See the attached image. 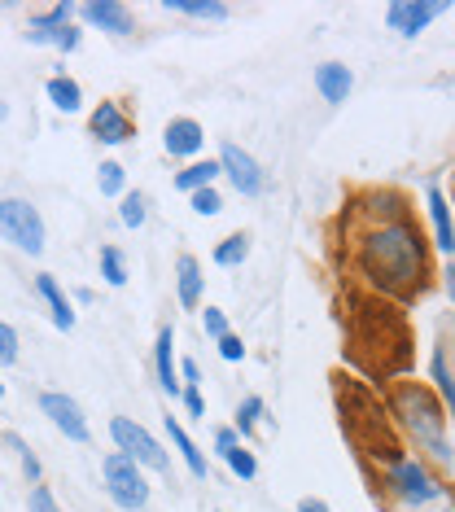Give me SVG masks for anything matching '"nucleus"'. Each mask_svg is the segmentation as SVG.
Here are the masks:
<instances>
[{
	"label": "nucleus",
	"mask_w": 455,
	"mask_h": 512,
	"mask_svg": "<svg viewBox=\"0 0 455 512\" xmlns=\"http://www.w3.org/2000/svg\"><path fill=\"white\" fill-rule=\"evenodd\" d=\"M79 18H84L88 27H101L105 36H114V40H127L136 31L132 9L119 5V0H88V5H79Z\"/></svg>",
	"instance_id": "nucleus-12"
},
{
	"label": "nucleus",
	"mask_w": 455,
	"mask_h": 512,
	"mask_svg": "<svg viewBox=\"0 0 455 512\" xmlns=\"http://www.w3.org/2000/svg\"><path fill=\"white\" fill-rule=\"evenodd\" d=\"M101 276L110 289H123L127 285V259L119 246H101Z\"/></svg>",
	"instance_id": "nucleus-28"
},
{
	"label": "nucleus",
	"mask_w": 455,
	"mask_h": 512,
	"mask_svg": "<svg viewBox=\"0 0 455 512\" xmlns=\"http://www.w3.org/2000/svg\"><path fill=\"white\" fill-rule=\"evenodd\" d=\"M298 512H329V504H324V499H315V495H302L298 499Z\"/></svg>",
	"instance_id": "nucleus-39"
},
{
	"label": "nucleus",
	"mask_w": 455,
	"mask_h": 512,
	"mask_svg": "<svg viewBox=\"0 0 455 512\" xmlns=\"http://www.w3.org/2000/svg\"><path fill=\"white\" fill-rule=\"evenodd\" d=\"M75 14H79V5H70V0H57L44 14H31L27 44H53L57 53H75L84 44V31L75 27Z\"/></svg>",
	"instance_id": "nucleus-5"
},
{
	"label": "nucleus",
	"mask_w": 455,
	"mask_h": 512,
	"mask_svg": "<svg viewBox=\"0 0 455 512\" xmlns=\"http://www.w3.org/2000/svg\"><path fill=\"white\" fill-rule=\"evenodd\" d=\"M97 189H101V197H119V202H123V197L127 193H132V189H127V171H123V162H101V167H97Z\"/></svg>",
	"instance_id": "nucleus-26"
},
{
	"label": "nucleus",
	"mask_w": 455,
	"mask_h": 512,
	"mask_svg": "<svg viewBox=\"0 0 455 512\" xmlns=\"http://www.w3.org/2000/svg\"><path fill=\"white\" fill-rule=\"evenodd\" d=\"M158 9H167V14H184V18H202V22H228L232 9L224 0H162Z\"/></svg>",
	"instance_id": "nucleus-20"
},
{
	"label": "nucleus",
	"mask_w": 455,
	"mask_h": 512,
	"mask_svg": "<svg viewBox=\"0 0 455 512\" xmlns=\"http://www.w3.org/2000/svg\"><path fill=\"white\" fill-rule=\"evenodd\" d=\"M447 9L451 5H442V0H394V5L385 9V22H390V31H399L403 40H416L420 31H425L429 22H438Z\"/></svg>",
	"instance_id": "nucleus-10"
},
{
	"label": "nucleus",
	"mask_w": 455,
	"mask_h": 512,
	"mask_svg": "<svg viewBox=\"0 0 455 512\" xmlns=\"http://www.w3.org/2000/svg\"><path fill=\"white\" fill-rule=\"evenodd\" d=\"M381 491L394 499V504L403 508H425V504H438V499H447V482L434 473V464H429L425 456H394L381 464Z\"/></svg>",
	"instance_id": "nucleus-3"
},
{
	"label": "nucleus",
	"mask_w": 455,
	"mask_h": 512,
	"mask_svg": "<svg viewBox=\"0 0 455 512\" xmlns=\"http://www.w3.org/2000/svg\"><path fill=\"white\" fill-rule=\"evenodd\" d=\"M5 447L18 456V464H22V473H27V482L31 486H40V477H44V469H40V456L31 451V442L22 438V434H14V429H5Z\"/></svg>",
	"instance_id": "nucleus-25"
},
{
	"label": "nucleus",
	"mask_w": 455,
	"mask_h": 512,
	"mask_svg": "<svg viewBox=\"0 0 455 512\" xmlns=\"http://www.w3.org/2000/svg\"><path fill=\"white\" fill-rule=\"evenodd\" d=\"M451 189H455V184H451Z\"/></svg>",
	"instance_id": "nucleus-42"
},
{
	"label": "nucleus",
	"mask_w": 455,
	"mask_h": 512,
	"mask_svg": "<svg viewBox=\"0 0 455 512\" xmlns=\"http://www.w3.org/2000/svg\"><path fill=\"white\" fill-rule=\"evenodd\" d=\"M167 438L175 442V451H180V460L184 464H189V473L197 477V482H206V456H202V451H197V442L189 438V434H184V425L180 421H171V416H167Z\"/></svg>",
	"instance_id": "nucleus-23"
},
{
	"label": "nucleus",
	"mask_w": 455,
	"mask_h": 512,
	"mask_svg": "<svg viewBox=\"0 0 455 512\" xmlns=\"http://www.w3.org/2000/svg\"><path fill=\"white\" fill-rule=\"evenodd\" d=\"M162 149H167L171 158H197L206 149V127L189 119V114H180V119H171L162 127Z\"/></svg>",
	"instance_id": "nucleus-13"
},
{
	"label": "nucleus",
	"mask_w": 455,
	"mask_h": 512,
	"mask_svg": "<svg viewBox=\"0 0 455 512\" xmlns=\"http://www.w3.org/2000/svg\"><path fill=\"white\" fill-rule=\"evenodd\" d=\"M35 294L44 298V307H49V316H53L57 329H62V333L75 329V307H70V298L62 294V285H57V276H49V272H40V276H35Z\"/></svg>",
	"instance_id": "nucleus-18"
},
{
	"label": "nucleus",
	"mask_w": 455,
	"mask_h": 512,
	"mask_svg": "<svg viewBox=\"0 0 455 512\" xmlns=\"http://www.w3.org/2000/svg\"><path fill=\"white\" fill-rule=\"evenodd\" d=\"M228 469L241 477V482H254V477H259V460H254V451L250 447H237L228 456Z\"/></svg>",
	"instance_id": "nucleus-31"
},
{
	"label": "nucleus",
	"mask_w": 455,
	"mask_h": 512,
	"mask_svg": "<svg viewBox=\"0 0 455 512\" xmlns=\"http://www.w3.org/2000/svg\"><path fill=\"white\" fill-rule=\"evenodd\" d=\"M202 263L193 259V254H180L175 259V298H180L184 311H197L202 307Z\"/></svg>",
	"instance_id": "nucleus-16"
},
{
	"label": "nucleus",
	"mask_w": 455,
	"mask_h": 512,
	"mask_svg": "<svg viewBox=\"0 0 455 512\" xmlns=\"http://www.w3.org/2000/svg\"><path fill=\"white\" fill-rule=\"evenodd\" d=\"M442 346H451V351H447V355H451V364H455V329H451V342H442Z\"/></svg>",
	"instance_id": "nucleus-41"
},
{
	"label": "nucleus",
	"mask_w": 455,
	"mask_h": 512,
	"mask_svg": "<svg viewBox=\"0 0 455 512\" xmlns=\"http://www.w3.org/2000/svg\"><path fill=\"white\" fill-rule=\"evenodd\" d=\"M180 377H184V386H202V368L193 359H180Z\"/></svg>",
	"instance_id": "nucleus-38"
},
{
	"label": "nucleus",
	"mask_w": 455,
	"mask_h": 512,
	"mask_svg": "<svg viewBox=\"0 0 455 512\" xmlns=\"http://www.w3.org/2000/svg\"><path fill=\"white\" fill-rule=\"evenodd\" d=\"M0 232H5V241H14L22 254H31V259H40L44 254V215L35 211L31 202H22V197H5L0 202Z\"/></svg>",
	"instance_id": "nucleus-6"
},
{
	"label": "nucleus",
	"mask_w": 455,
	"mask_h": 512,
	"mask_svg": "<svg viewBox=\"0 0 455 512\" xmlns=\"http://www.w3.org/2000/svg\"><path fill=\"white\" fill-rule=\"evenodd\" d=\"M18 329H14V324H0V364H5V368H14L18 364Z\"/></svg>",
	"instance_id": "nucleus-32"
},
{
	"label": "nucleus",
	"mask_w": 455,
	"mask_h": 512,
	"mask_svg": "<svg viewBox=\"0 0 455 512\" xmlns=\"http://www.w3.org/2000/svg\"><path fill=\"white\" fill-rule=\"evenodd\" d=\"M154 377L162 394H171V399H180L184 386H180V364H175V329L171 324H162L158 329V342H154Z\"/></svg>",
	"instance_id": "nucleus-14"
},
{
	"label": "nucleus",
	"mask_w": 455,
	"mask_h": 512,
	"mask_svg": "<svg viewBox=\"0 0 455 512\" xmlns=\"http://www.w3.org/2000/svg\"><path fill=\"white\" fill-rule=\"evenodd\" d=\"M425 206H429V224H434V246L438 254H455V219H451V202L447 193L438 189V184H429L425 189Z\"/></svg>",
	"instance_id": "nucleus-15"
},
{
	"label": "nucleus",
	"mask_w": 455,
	"mask_h": 512,
	"mask_svg": "<svg viewBox=\"0 0 455 512\" xmlns=\"http://www.w3.org/2000/svg\"><path fill=\"white\" fill-rule=\"evenodd\" d=\"M40 412L49 416V425L57 429V434H66L70 442H79V447H88V442H92V429H88L84 407L70 399V394H62V390H44V394H40Z\"/></svg>",
	"instance_id": "nucleus-8"
},
{
	"label": "nucleus",
	"mask_w": 455,
	"mask_h": 512,
	"mask_svg": "<svg viewBox=\"0 0 455 512\" xmlns=\"http://www.w3.org/2000/svg\"><path fill=\"white\" fill-rule=\"evenodd\" d=\"M315 92H320L329 106H342L350 92H355V75H350L342 62H320L315 66Z\"/></svg>",
	"instance_id": "nucleus-17"
},
{
	"label": "nucleus",
	"mask_w": 455,
	"mask_h": 512,
	"mask_svg": "<svg viewBox=\"0 0 455 512\" xmlns=\"http://www.w3.org/2000/svg\"><path fill=\"white\" fill-rule=\"evenodd\" d=\"M88 132L97 136L101 145H110V149H119L127 145L136 136V123H132V114L123 110V101H114V97H105L97 110L88 114Z\"/></svg>",
	"instance_id": "nucleus-11"
},
{
	"label": "nucleus",
	"mask_w": 455,
	"mask_h": 512,
	"mask_svg": "<svg viewBox=\"0 0 455 512\" xmlns=\"http://www.w3.org/2000/svg\"><path fill=\"white\" fill-rule=\"evenodd\" d=\"M385 412H390L394 429H399L407 442H416V451H425L429 464L451 469L455 451L447 442V407H442L434 386L412 381V377L390 381V386H385Z\"/></svg>",
	"instance_id": "nucleus-2"
},
{
	"label": "nucleus",
	"mask_w": 455,
	"mask_h": 512,
	"mask_svg": "<svg viewBox=\"0 0 455 512\" xmlns=\"http://www.w3.org/2000/svg\"><path fill=\"white\" fill-rule=\"evenodd\" d=\"M429 377H434V390H438L442 407H447V412L455 416V364H451L447 346H438L434 359H429Z\"/></svg>",
	"instance_id": "nucleus-22"
},
{
	"label": "nucleus",
	"mask_w": 455,
	"mask_h": 512,
	"mask_svg": "<svg viewBox=\"0 0 455 512\" xmlns=\"http://www.w3.org/2000/svg\"><path fill=\"white\" fill-rule=\"evenodd\" d=\"M224 176V167H219V158H206V162H189V167L175 176V189L180 193H197V189H215V180Z\"/></svg>",
	"instance_id": "nucleus-21"
},
{
	"label": "nucleus",
	"mask_w": 455,
	"mask_h": 512,
	"mask_svg": "<svg viewBox=\"0 0 455 512\" xmlns=\"http://www.w3.org/2000/svg\"><path fill=\"white\" fill-rule=\"evenodd\" d=\"M210 259H215V267H241L245 259H250V237H245V232H232V237H224L215 246V254H210Z\"/></svg>",
	"instance_id": "nucleus-24"
},
{
	"label": "nucleus",
	"mask_w": 455,
	"mask_h": 512,
	"mask_svg": "<svg viewBox=\"0 0 455 512\" xmlns=\"http://www.w3.org/2000/svg\"><path fill=\"white\" fill-rule=\"evenodd\" d=\"M110 438L114 447L123 451V456H132L140 469H154V473H171V456L158 447V438L149 434L140 421H132V416H114L110 421Z\"/></svg>",
	"instance_id": "nucleus-7"
},
{
	"label": "nucleus",
	"mask_w": 455,
	"mask_h": 512,
	"mask_svg": "<svg viewBox=\"0 0 455 512\" xmlns=\"http://www.w3.org/2000/svg\"><path fill=\"white\" fill-rule=\"evenodd\" d=\"M442 276H447V294H451V302H455V263H447V272H442Z\"/></svg>",
	"instance_id": "nucleus-40"
},
{
	"label": "nucleus",
	"mask_w": 455,
	"mask_h": 512,
	"mask_svg": "<svg viewBox=\"0 0 455 512\" xmlns=\"http://www.w3.org/2000/svg\"><path fill=\"white\" fill-rule=\"evenodd\" d=\"M189 206H193V215L215 219L219 211H224V197H219V189H197V193L189 197Z\"/></svg>",
	"instance_id": "nucleus-30"
},
{
	"label": "nucleus",
	"mask_w": 455,
	"mask_h": 512,
	"mask_svg": "<svg viewBox=\"0 0 455 512\" xmlns=\"http://www.w3.org/2000/svg\"><path fill=\"white\" fill-rule=\"evenodd\" d=\"M44 97H49L53 110H62V114H79V110H84V88H79V79H70L66 71L49 75V84H44Z\"/></svg>",
	"instance_id": "nucleus-19"
},
{
	"label": "nucleus",
	"mask_w": 455,
	"mask_h": 512,
	"mask_svg": "<svg viewBox=\"0 0 455 512\" xmlns=\"http://www.w3.org/2000/svg\"><path fill=\"white\" fill-rule=\"evenodd\" d=\"M202 333H206V337H215V342H224V337L232 333L224 311H219V307H206V311H202Z\"/></svg>",
	"instance_id": "nucleus-34"
},
{
	"label": "nucleus",
	"mask_w": 455,
	"mask_h": 512,
	"mask_svg": "<svg viewBox=\"0 0 455 512\" xmlns=\"http://www.w3.org/2000/svg\"><path fill=\"white\" fill-rule=\"evenodd\" d=\"M219 167H224V176L232 180V189H237L241 197H259L267 193V171L259 167V158L250 154V149H241V145H224L219 149Z\"/></svg>",
	"instance_id": "nucleus-9"
},
{
	"label": "nucleus",
	"mask_w": 455,
	"mask_h": 512,
	"mask_svg": "<svg viewBox=\"0 0 455 512\" xmlns=\"http://www.w3.org/2000/svg\"><path fill=\"white\" fill-rule=\"evenodd\" d=\"M101 477H105V495L114 499L123 512H145L149 508V482H145V469L123 456V451H110L101 460Z\"/></svg>",
	"instance_id": "nucleus-4"
},
{
	"label": "nucleus",
	"mask_w": 455,
	"mask_h": 512,
	"mask_svg": "<svg viewBox=\"0 0 455 512\" xmlns=\"http://www.w3.org/2000/svg\"><path fill=\"white\" fill-rule=\"evenodd\" d=\"M219 359H228V364H241V359H245V342L237 333H228L224 342H219Z\"/></svg>",
	"instance_id": "nucleus-37"
},
{
	"label": "nucleus",
	"mask_w": 455,
	"mask_h": 512,
	"mask_svg": "<svg viewBox=\"0 0 455 512\" xmlns=\"http://www.w3.org/2000/svg\"><path fill=\"white\" fill-rule=\"evenodd\" d=\"M350 263H355V276L372 294L399 302L420 298L434 281V254H429V241L412 215L381 219V224L355 232Z\"/></svg>",
	"instance_id": "nucleus-1"
},
{
	"label": "nucleus",
	"mask_w": 455,
	"mask_h": 512,
	"mask_svg": "<svg viewBox=\"0 0 455 512\" xmlns=\"http://www.w3.org/2000/svg\"><path fill=\"white\" fill-rule=\"evenodd\" d=\"M180 403H184V412H189L193 421H206V399H202V386H184Z\"/></svg>",
	"instance_id": "nucleus-36"
},
{
	"label": "nucleus",
	"mask_w": 455,
	"mask_h": 512,
	"mask_svg": "<svg viewBox=\"0 0 455 512\" xmlns=\"http://www.w3.org/2000/svg\"><path fill=\"white\" fill-rule=\"evenodd\" d=\"M263 416H267V403L259 399V394H245L241 407H237V429H241V438H245V442H250L254 434H259Z\"/></svg>",
	"instance_id": "nucleus-27"
},
{
	"label": "nucleus",
	"mask_w": 455,
	"mask_h": 512,
	"mask_svg": "<svg viewBox=\"0 0 455 512\" xmlns=\"http://www.w3.org/2000/svg\"><path fill=\"white\" fill-rule=\"evenodd\" d=\"M145 219H149V202H145V193H127L123 202H119V224L123 228H145Z\"/></svg>",
	"instance_id": "nucleus-29"
},
{
	"label": "nucleus",
	"mask_w": 455,
	"mask_h": 512,
	"mask_svg": "<svg viewBox=\"0 0 455 512\" xmlns=\"http://www.w3.org/2000/svg\"><path fill=\"white\" fill-rule=\"evenodd\" d=\"M27 508L31 512H62V504H57V499H53V491H49V486H31V495H27Z\"/></svg>",
	"instance_id": "nucleus-35"
},
{
	"label": "nucleus",
	"mask_w": 455,
	"mask_h": 512,
	"mask_svg": "<svg viewBox=\"0 0 455 512\" xmlns=\"http://www.w3.org/2000/svg\"><path fill=\"white\" fill-rule=\"evenodd\" d=\"M237 447H245V438H241V429H237V425L215 429V456H219V460H228Z\"/></svg>",
	"instance_id": "nucleus-33"
}]
</instances>
